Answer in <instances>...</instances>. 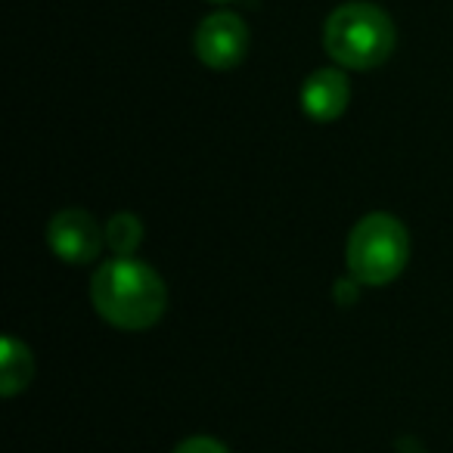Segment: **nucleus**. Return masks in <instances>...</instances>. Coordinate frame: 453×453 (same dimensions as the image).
<instances>
[{"mask_svg":"<svg viewBox=\"0 0 453 453\" xmlns=\"http://www.w3.org/2000/svg\"><path fill=\"white\" fill-rule=\"evenodd\" d=\"M211 4H236V0H211Z\"/></svg>","mask_w":453,"mask_h":453,"instance_id":"nucleus-11","label":"nucleus"},{"mask_svg":"<svg viewBox=\"0 0 453 453\" xmlns=\"http://www.w3.org/2000/svg\"><path fill=\"white\" fill-rule=\"evenodd\" d=\"M106 242V230H100L96 218L84 208H63L47 224V246L65 265H90Z\"/></svg>","mask_w":453,"mask_h":453,"instance_id":"nucleus-4","label":"nucleus"},{"mask_svg":"<svg viewBox=\"0 0 453 453\" xmlns=\"http://www.w3.org/2000/svg\"><path fill=\"white\" fill-rule=\"evenodd\" d=\"M143 242V224L137 214L119 211L106 224V246L115 252V258H134L137 246Z\"/></svg>","mask_w":453,"mask_h":453,"instance_id":"nucleus-8","label":"nucleus"},{"mask_svg":"<svg viewBox=\"0 0 453 453\" xmlns=\"http://www.w3.org/2000/svg\"><path fill=\"white\" fill-rule=\"evenodd\" d=\"M90 302L115 329L140 333L162 320L168 289L150 265L137 258H109L94 271Z\"/></svg>","mask_w":453,"mask_h":453,"instance_id":"nucleus-1","label":"nucleus"},{"mask_svg":"<svg viewBox=\"0 0 453 453\" xmlns=\"http://www.w3.org/2000/svg\"><path fill=\"white\" fill-rule=\"evenodd\" d=\"M32 376H35V364L28 345H22L16 335H7L4 345H0V395L13 397L19 391H26Z\"/></svg>","mask_w":453,"mask_h":453,"instance_id":"nucleus-7","label":"nucleus"},{"mask_svg":"<svg viewBox=\"0 0 453 453\" xmlns=\"http://www.w3.org/2000/svg\"><path fill=\"white\" fill-rule=\"evenodd\" d=\"M410 258L407 226L395 214L372 211L357 220L348 236L345 261L348 273L364 286H388L401 277Z\"/></svg>","mask_w":453,"mask_h":453,"instance_id":"nucleus-3","label":"nucleus"},{"mask_svg":"<svg viewBox=\"0 0 453 453\" xmlns=\"http://www.w3.org/2000/svg\"><path fill=\"white\" fill-rule=\"evenodd\" d=\"M351 103V84L345 72L339 69H317L302 84V109L314 121H335Z\"/></svg>","mask_w":453,"mask_h":453,"instance_id":"nucleus-6","label":"nucleus"},{"mask_svg":"<svg viewBox=\"0 0 453 453\" xmlns=\"http://www.w3.org/2000/svg\"><path fill=\"white\" fill-rule=\"evenodd\" d=\"M193 50L199 63L214 72H226L242 63L249 53V28L236 13H211L199 22L193 38Z\"/></svg>","mask_w":453,"mask_h":453,"instance_id":"nucleus-5","label":"nucleus"},{"mask_svg":"<svg viewBox=\"0 0 453 453\" xmlns=\"http://www.w3.org/2000/svg\"><path fill=\"white\" fill-rule=\"evenodd\" d=\"M323 47L342 69L370 72L395 50V26L376 4H342L323 26Z\"/></svg>","mask_w":453,"mask_h":453,"instance_id":"nucleus-2","label":"nucleus"},{"mask_svg":"<svg viewBox=\"0 0 453 453\" xmlns=\"http://www.w3.org/2000/svg\"><path fill=\"white\" fill-rule=\"evenodd\" d=\"M174 453H230L220 441L208 438V434H193V438L180 441V444L174 447Z\"/></svg>","mask_w":453,"mask_h":453,"instance_id":"nucleus-9","label":"nucleus"},{"mask_svg":"<svg viewBox=\"0 0 453 453\" xmlns=\"http://www.w3.org/2000/svg\"><path fill=\"white\" fill-rule=\"evenodd\" d=\"M357 286H364V283H357V280H339V286H335V296H339V302L342 304H351V302H357Z\"/></svg>","mask_w":453,"mask_h":453,"instance_id":"nucleus-10","label":"nucleus"}]
</instances>
